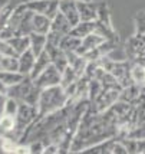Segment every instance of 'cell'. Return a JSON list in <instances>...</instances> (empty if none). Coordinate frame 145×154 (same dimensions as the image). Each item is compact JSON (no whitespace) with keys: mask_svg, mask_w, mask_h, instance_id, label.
<instances>
[{"mask_svg":"<svg viewBox=\"0 0 145 154\" xmlns=\"http://www.w3.org/2000/svg\"><path fill=\"white\" fill-rule=\"evenodd\" d=\"M95 22H96V20H93V22H85V20H80L78 25H75V26L72 27L71 33L75 35V36H78V38H80V39H83L86 35L95 32Z\"/></svg>","mask_w":145,"mask_h":154,"instance_id":"20","label":"cell"},{"mask_svg":"<svg viewBox=\"0 0 145 154\" xmlns=\"http://www.w3.org/2000/svg\"><path fill=\"white\" fill-rule=\"evenodd\" d=\"M38 117H39V112H38V107L36 105H30V104H26V102H20L17 114L14 117L13 131L9 133L7 135H5V137H9L10 140L19 143L23 133L32 125Z\"/></svg>","mask_w":145,"mask_h":154,"instance_id":"3","label":"cell"},{"mask_svg":"<svg viewBox=\"0 0 145 154\" xmlns=\"http://www.w3.org/2000/svg\"><path fill=\"white\" fill-rule=\"evenodd\" d=\"M141 87L137 84H132L128 87H124L119 92V101L126 102V104H134L135 101L138 100V97L141 95Z\"/></svg>","mask_w":145,"mask_h":154,"instance_id":"15","label":"cell"},{"mask_svg":"<svg viewBox=\"0 0 145 154\" xmlns=\"http://www.w3.org/2000/svg\"><path fill=\"white\" fill-rule=\"evenodd\" d=\"M33 81H35V84H36L40 89H45V88H49V87H55V85H60L62 72H60L53 63H50L39 76H36Z\"/></svg>","mask_w":145,"mask_h":154,"instance_id":"6","label":"cell"},{"mask_svg":"<svg viewBox=\"0 0 145 154\" xmlns=\"http://www.w3.org/2000/svg\"><path fill=\"white\" fill-rule=\"evenodd\" d=\"M131 78L132 82L139 87L145 85V65L139 63L137 60L131 62Z\"/></svg>","mask_w":145,"mask_h":154,"instance_id":"21","label":"cell"},{"mask_svg":"<svg viewBox=\"0 0 145 154\" xmlns=\"http://www.w3.org/2000/svg\"><path fill=\"white\" fill-rule=\"evenodd\" d=\"M9 43L12 45V48L14 49V52L19 56L20 54H23L25 51L30 49V36H26V35H14L13 38H10Z\"/></svg>","mask_w":145,"mask_h":154,"instance_id":"17","label":"cell"},{"mask_svg":"<svg viewBox=\"0 0 145 154\" xmlns=\"http://www.w3.org/2000/svg\"><path fill=\"white\" fill-rule=\"evenodd\" d=\"M29 36H30V49H32L33 54L38 56L46 49L47 36L42 33H36V32H32Z\"/></svg>","mask_w":145,"mask_h":154,"instance_id":"18","label":"cell"},{"mask_svg":"<svg viewBox=\"0 0 145 154\" xmlns=\"http://www.w3.org/2000/svg\"><path fill=\"white\" fill-rule=\"evenodd\" d=\"M125 49L128 54V59L134 62L145 52V35H134L126 40Z\"/></svg>","mask_w":145,"mask_h":154,"instance_id":"8","label":"cell"},{"mask_svg":"<svg viewBox=\"0 0 145 154\" xmlns=\"http://www.w3.org/2000/svg\"><path fill=\"white\" fill-rule=\"evenodd\" d=\"M76 2H80V0H76Z\"/></svg>","mask_w":145,"mask_h":154,"instance_id":"35","label":"cell"},{"mask_svg":"<svg viewBox=\"0 0 145 154\" xmlns=\"http://www.w3.org/2000/svg\"><path fill=\"white\" fill-rule=\"evenodd\" d=\"M50 63H52V60H50L49 54H47L46 51H43L40 55L36 56V60H35V65H33V69H32V74L29 75V76H30L32 79H35V78L39 76Z\"/></svg>","mask_w":145,"mask_h":154,"instance_id":"16","label":"cell"},{"mask_svg":"<svg viewBox=\"0 0 145 154\" xmlns=\"http://www.w3.org/2000/svg\"><path fill=\"white\" fill-rule=\"evenodd\" d=\"M99 3H101V0H80V2H78L80 20L93 22V20L98 19Z\"/></svg>","mask_w":145,"mask_h":154,"instance_id":"9","label":"cell"},{"mask_svg":"<svg viewBox=\"0 0 145 154\" xmlns=\"http://www.w3.org/2000/svg\"><path fill=\"white\" fill-rule=\"evenodd\" d=\"M0 92H2V94H6L7 92V87L2 82V81H0Z\"/></svg>","mask_w":145,"mask_h":154,"instance_id":"34","label":"cell"},{"mask_svg":"<svg viewBox=\"0 0 145 154\" xmlns=\"http://www.w3.org/2000/svg\"><path fill=\"white\" fill-rule=\"evenodd\" d=\"M124 137H131V138H135V140H144L145 138V121L137 124L135 127L129 130V133Z\"/></svg>","mask_w":145,"mask_h":154,"instance_id":"28","label":"cell"},{"mask_svg":"<svg viewBox=\"0 0 145 154\" xmlns=\"http://www.w3.org/2000/svg\"><path fill=\"white\" fill-rule=\"evenodd\" d=\"M25 78V75L20 74L19 71H0V81L6 85L7 88L17 84Z\"/></svg>","mask_w":145,"mask_h":154,"instance_id":"22","label":"cell"},{"mask_svg":"<svg viewBox=\"0 0 145 154\" xmlns=\"http://www.w3.org/2000/svg\"><path fill=\"white\" fill-rule=\"evenodd\" d=\"M137 153L145 154V138L144 140H137Z\"/></svg>","mask_w":145,"mask_h":154,"instance_id":"33","label":"cell"},{"mask_svg":"<svg viewBox=\"0 0 145 154\" xmlns=\"http://www.w3.org/2000/svg\"><path fill=\"white\" fill-rule=\"evenodd\" d=\"M6 100H7V95L0 92V118H2V117H3V114H5V105H6Z\"/></svg>","mask_w":145,"mask_h":154,"instance_id":"32","label":"cell"},{"mask_svg":"<svg viewBox=\"0 0 145 154\" xmlns=\"http://www.w3.org/2000/svg\"><path fill=\"white\" fill-rule=\"evenodd\" d=\"M50 25H52V19L47 17L46 14L33 13V17H32L33 32L42 33V35H47L49 30H50Z\"/></svg>","mask_w":145,"mask_h":154,"instance_id":"13","label":"cell"},{"mask_svg":"<svg viewBox=\"0 0 145 154\" xmlns=\"http://www.w3.org/2000/svg\"><path fill=\"white\" fill-rule=\"evenodd\" d=\"M134 25H135V33L145 35V10H142V12H139V13L135 14Z\"/></svg>","mask_w":145,"mask_h":154,"instance_id":"30","label":"cell"},{"mask_svg":"<svg viewBox=\"0 0 145 154\" xmlns=\"http://www.w3.org/2000/svg\"><path fill=\"white\" fill-rule=\"evenodd\" d=\"M23 2H27V0H9L6 5H3L0 7V32L6 27L7 22H9L10 16L13 13L14 7L19 6L20 3H23Z\"/></svg>","mask_w":145,"mask_h":154,"instance_id":"14","label":"cell"},{"mask_svg":"<svg viewBox=\"0 0 145 154\" xmlns=\"http://www.w3.org/2000/svg\"><path fill=\"white\" fill-rule=\"evenodd\" d=\"M0 71H19L17 56H3V55H0Z\"/></svg>","mask_w":145,"mask_h":154,"instance_id":"26","label":"cell"},{"mask_svg":"<svg viewBox=\"0 0 145 154\" xmlns=\"http://www.w3.org/2000/svg\"><path fill=\"white\" fill-rule=\"evenodd\" d=\"M32 17H33V12L27 10V13L25 14L23 20L20 22L19 27H17V32H16V35H26V36H29V35L32 33V32H33Z\"/></svg>","mask_w":145,"mask_h":154,"instance_id":"25","label":"cell"},{"mask_svg":"<svg viewBox=\"0 0 145 154\" xmlns=\"http://www.w3.org/2000/svg\"><path fill=\"white\" fill-rule=\"evenodd\" d=\"M36 60V55L32 52V49H27L23 54H20L17 56V62H19V72L23 74L25 76L32 74L33 65Z\"/></svg>","mask_w":145,"mask_h":154,"instance_id":"12","label":"cell"},{"mask_svg":"<svg viewBox=\"0 0 145 154\" xmlns=\"http://www.w3.org/2000/svg\"><path fill=\"white\" fill-rule=\"evenodd\" d=\"M40 91L42 89L27 75L20 82H17V84H14V85L7 88L6 95L10 97V98H14V100L19 101V102H26V104H30V105H38Z\"/></svg>","mask_w":145,"mask_h":154,"instance_id":"2","label":"cell"},{"mask_svg":"<svg viewBox=\"0 0 145 154\" xmlns=\"http://www.w3.org/2000/svg\"><path fill=\"white\" fill-rule=\"evenodd\" d=\"M19 101H16L14 98L7 97L6 100V105H5V114L3 115H10V117H16L17 114V109H19Z\"/></svg>","mask_w":145,"mask_h":154,"instance_id":"29","label":"cell"},{"mask_svg":"<svg viewBox=\"0 0 145 154\" xmlns=\"http://www.w3.org/2000/svg\"><path fill=\"white\" fill-rule=\"evenodd\" d=\"M27 2H23V3H20L19 6L14 7L13 13H12V16H10V19H9V22H7L6 27L0 32V38L2 39H10V38H13L14 35H16V32H17V27H19L20 22L23 20V17H25V14L27 13Z\"/></svg>","mask_w":145,"mask_h":154,"instance_id":"4","label":"cell"},{"mask_svg":"<svg viewBox=\"0 0 145 154\" xmlns=\"http://www.w3.org/2000/svg\"><path fill=\"white\" fill-rule=\"evenodd\" d=\"M111 74L116 78L119 85L124 88L128 85H132V78H131V60H124V62H115L112 69L109 71Z\"/></svg>","mask_w":145,"mask_h":154,"instance_id":"7","label":"cell"},{"mask_svg":"<svg viewBox=\"0 0 145 154\" xmlns=\"http://www.w3.org/2000/svg\"><path fill=\"white\" fill-rule=\"evenodd\" d=\"M0 55H3V56H17V54L14 52L12 45L9 43V40L2 39V38H0Z\"/></svg>","mask_w":145,"mask_h":154,"instance_id":"31","label":"cell"},{"mask_svg":"<svg viewBox=\"0 0 145 154\" xmlns=\"http://www.w3.org/2000/svg\"><path fill=\"white\" fill-rule=\"evenodd\" d=\"M98 22L108 25V26H112V19H111V12H109V7L106 5V2L101 0L99 3V9H98Z\"/></svg>","mask_w":145,"mask_h":154,"instance_id":"27","label":"cell"},{"mask_svg":"<svg viewBox=\"0 0 145 154\" xmlns=\"http://www.w3.org/2000/svg\"><path fill=\"white\" fill-rule=\"evenodd\" d=\"M59 45L65 52H78V49H79L80 45H82V39L72 33H68L60 39Z\"/></svg>","mask_w":145,"mask_h":154,"instance_id":"19","label":"cell"},{"mask_svg":"<svg viewBox=\"0 0 145 154\" xmlns=\"http://www.w3.org/2000/svg\"><path fill=\"white\" fill-rule=\"evenodd\" d=\"M69 95L66 94L65 88L62 85H55V87L45 88L40 91V97L38 101V112L39 117L42 115L52 114L55 111H59L60 108L69 104Z\"/></svg>","mask_w":145,"mask_h":154,"instance_id":"1","label":"cell"},{"mask_svg":"<svg viewBox=\"0 0 145 154\" xmlns=\"http://www.w3.org/2000/svg\"><path fill=\"white\" fill-rule=\"evenodd\" d=\"M80 78V75L73 69L72 66H68L62 72V81H60V85L63 88H66V87H69V85H72V84H75L76 81Z\"/></svg>","mask_w":145,"mask_h":154,"instance_id":"24","label":"cell"},{"mask_svg":"<svg viewBox=\"0 0 145 154\" xmlns=\"http://www.w3.org/2000/svg\"><path fill=\"white\" fill-rule=\"evenodd\" d=\"M105 40L106 39L104 38V36L98 35L96 32H92V33L86 35L85 38L82 39V45H80V48L78 49V52H76V54L83 55L85 52L91 51V49H96V48L101 46V45H102Z\"/></svg>","mask_w":145,"mask_h":154,"instance_id":"11","label":"cell"},{"mask_svg":"<svg viewBox=\"0 0 145 154\" xmlns=\"http://www.w3.org/2000/svg\"><path fill=\"white\" fill-rule=\"evenodd\" d=\"M95 32L101 36H104L106 40H119L118 35L115 33L113 30V26H108V25H104L101 22H95Z\"/></svg>","mask_w":145,"mask_h":154,"instance_id":"23","label":"cell"},{"mask_svg":"<svg viewBox=\"0 0 145 154\" xmlns=\"http://www.w3.org/2000/svg\"><path fill=\"white\" fill-rule=\"evenodd\" d=\"M26 5L30 12L46 14L50 19L59 13V0H27Z\"/></svg>","mask_w":145,"mask_h":154,"instance_id":"5","label":"cell"},{"mask_svg":"<svg viewBox=\"0 0 145 154\" xmlns=\"http://www.w3.org/2000/svg\"><path fill=\"white\" fill-rule=\"evenodd\" d=\"M59 12L71 22L72 27L80 22L76 0H59Z\"/></svg>","mask_w":145,"mask_h":154,"instance_id":"10","label":"cell"}]
</instances>
